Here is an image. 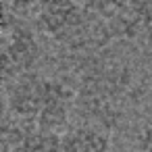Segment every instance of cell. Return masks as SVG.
I'll return each mask as SVG.
<instances>
[{"mask_svg": "<svg viewBox=\"0 0 152 152\" xmlns=\"http://www.w3.org/2000/svg\"><path fill=\"white\" fill-rule=\"evenodd\" d=\"M36 25L48 40L67 50L102 48L115 40L108 23L79 0H42Z\"/></svg>", "mask_w": 152, "mask_h": 152, "instance_id": "obj_2", "label": "cell"}, {"mask_svg": "<svg viewBox=\"0 0 152 152\" xmlns=\"http://www.w3.org/2000/svg\"><path fill=\"white\" fill-rule=\"evenodd\" d=\"M54 152H110V140L102 127L81 125L61 133Z\"/></svg>", "mask_w": 152, "mask_h": 152, "instance_id": "obj_5", "label": "cell"}, {"mask_svg": "<svg viewBox=\"0 0 152 152\" xmlns=\"http://www.w3.org/2000/svg\"><path fill=\"white\" fill-rule=\"evenodd\" d=\"M135 152H152V117H148L140 125L135 137Z\"/></svg>", "mask_w": 152, "mask_h": 152, "instance_id": "obj_6", "label": "cell"}, {"mask_svg": "<svg viewBox=\"0 0 152 152\" xmlns=\"http://www.w3.org/2000/svg\"><path fill=\"white\" fill-rule=\"evenodd\" d=\"M42 58V46L34 29L13 13H4L2 19V73L4 83L36 71V65Z\"/></svg>", "mask_w": 152, "mask_h": 152, "instance_id": "obj_3", "label": "cell"}, {"mask_svg": "<svg viewBox=\"0 0 152 152\" xmlns=\"http://www.w3.org/2000/svg\"><path fill=\"white\" fill-rule=\"evenodd\" d=\"M4 2H7V7H9L11 11L21 13V11H29V9H34V7H40L42 0H4Z\"/></svg>", "mask_w": 152, "mask_h": 152, "instance_id": "obj_7", "label": "cell"}, {"mask_svg": "<svg viewBox=\"0 0 152 152\" xmlns=\"http://www.w3.org/2000/svg\"><path fill=\"white\" fill-rule=\"evenodd\" d=\"M104 19L115 38H135L152 29V0H115Z\"/></svg>", "mask_w": 152, "mask_h": 152, "instance_id": "obj_4", "label": "cell"}, {"mask_svg": "<svg viewBox=\"0 0 152 152\" xmlns=\"http://www.w3.org/2000/svg\"><path fill=\"white\" fill-rule=\"evenodd\" d=\"M7 115L46 133H65L75 94L56 77L40 71L23 73L4 83Z\"/></svg>", "mask_w": 152, "mask_h": 152, "instance_id": "obj_1", "label": "cell"}]
</instances>
